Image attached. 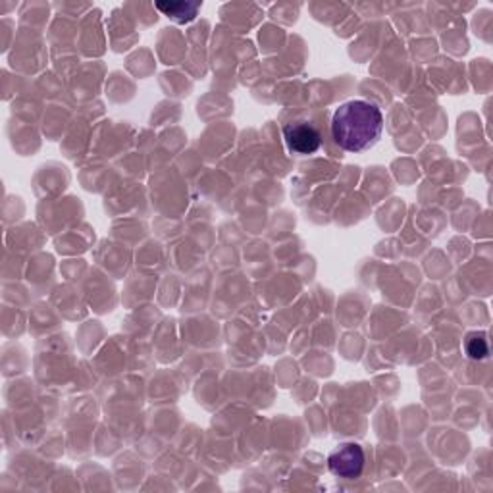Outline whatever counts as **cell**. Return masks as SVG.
I'll return each mask as SVG.
<instances>
[{"label":"cell","mask_w":493,"mask_h":493,"mask_svg":"<svg viewBox=\"0 0 493 493\" xmlns=\"http://www.w3.org/2000/svg\"><path fill=\"white\" fill-rule=\"evenodd\" d=\"M465 351L466 355L474 360H482L488 357L489 347H488V335L484 332H473L468 334L465 339Z\"/></svg>","instance_id":"cell-5"},{"label":"cell","mask_w":493,"mask_h":493,"mask_svg":"<svg viewBox=\"0 0 493 493\" xmlns=\"http://www.w3.org/2000/svg\"><path fill=\"white\" fill-rule=\"evenodd\" d=\"M365 451H362V448L357 443L339 445V448L327 457V468H330L332 474L347 480L359 478L362 468H365Z\"/></svg>","instance_id":"cell-2"},{"label":"cell","mask_w":493,"mask_h":493,"mask_svg":"<svg viewBox=\"0 0 493 493\" xmlns=\"http://www.w3.org/2000/svg\"><path fill=\"white\" fill-rule=\"evenodd\" d=\"M284 137L289 150L297 155H314L322 145L320 132L307 122H295L284 127Z\"/></svg>","instance_id":"cell-3"},{"label":"cell","mask_w":493,"mask_h":493,"mask_svg":"<svg viewBox=\"0 0 493 493\" xmlns=\"http://www.w3.org/2000/svg\"><path fill=\"white\" fill-rule=\"evenodd\" d=\"M384 116L368 101H349L342 104L332 118L335 143L349 152H362L380 139Z\"/></svg>","instance_id":"cell-1"},{"label":"cell","mask_w":493,"mask_h":493,"mask_svg":"<svg viewBox=\"0 0 493 493\" xmlns=\"http://www.w3.org/2000/svg\"><path fill=\"white\" fill-rule=\"evenodd\" d=\"M157 8L164 12L170 20L178 21V23H187L195 20L198 8L201 4H191V3H157Z\"/></svg>","instance_id":"cell-4"}]
</instances>
